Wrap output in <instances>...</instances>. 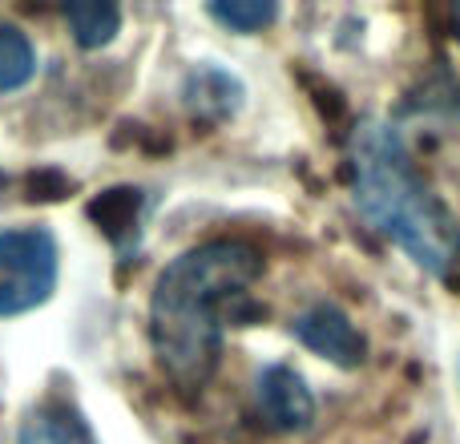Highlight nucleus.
Here are the masks:
<instances>
[{"label":"nucleus","instance_id":"obj_1","mask_svg":"<svg viewBox=\"0 0 460 444\" xmlns=\"http://www.w3.org/2000/svg\"><path fill=\"white\" fill-rule=\"evenodd\" d=\"M262 275V254L243 238H215L178 254L150 299V343L178 388H202L223 356L226 324L251 315L246 291Z\"/></svg>","mask_w":460,"mask_h":444},{"label":"nucleus","instance_id":"obj_2","mask_svg":"<svg viewBox=\"0 0 460 444\" xmlns=\"http://www.w3.org/2000/svg\"><path fill=\"white\" fill-rule=\"evenodd\" d=\"M356 202L380 235L460 291V226L420 178L396 126L356 129Z\"/></svg>","mask_w":460,"mask_h":444},{"label":"nucleus","instance_id":"obj_3","mask_svg":"<svg viewBox=\"0 0 460 444\" xmlns=\"http://www.w3.org/2000/svg\"><path fill=\"white\" fill-rule=\"evenodd\" d=\"M57 287V238L45 226L0 230V319L40 307Z\"/></svg>","mask_w":460,"mask_h":444},{"label":"nucleus","instance_id":"obj_4","mask_svg":"<svg viewBox=\"0 0 460 444\" xmlns=\"http://www.w3.org/2000/svg\"><path fill=\"white\" fill-rule=\"evenodd\" d=\"M295 340L340 368H359L367 356V340L335 303H315L311 311H303L295 319Z\"/></svg>","mask_w":460,"mask_h":444},{"label":"nucleus","instance_id":"obj_5","mask_svg":"<svg viewBox=\"0 0 460 444\" xmlns=\"http://www.w3.org/2000/svg\"><path fill=\"white\" fill-rule=\"evenodd\" d=\"M259 413L275 432H299L315 416V400L295 368L270 364L259 372Z\"/></svg>","mask_w":460,"mask_h":444},{"label":"nucleus","instance_id":"obj_6","mask_svg":"<svg viewBox=\"0 0 460 444\" xmlns=\"http://www.w3.org/2000/svg\"><path fill=\"white\" fill-rule=\"evenodd\" d=\"M238 97H243V85L223 69L207 65V69H194L186 77V105L202 121H226L238 110Z\"/></svg>","mask_w":460,"mask_h":444},{"label":"nucleus","instance_id":"obj_7","mask_svg":"<svg viewBox=\"0 0 460 444\" xmlns=\"http://www.w3.org/2000/svg\"><path fill=\"white\" fill-rule=\"evenodd\" d=\"M16 444H97V437L69 404H45L29 413Z\"/></svg>","mask_w":460,"mask_h":444},{"label":"nucleus","instance_id":"obj_8","mask_svg":"<svg viewBox=\"0 0 460 444\" xmlns=\"http://www.w3.org/2000/svg\"><path fill=\"white\" fill-rule=\"evenodd\" d=\"M85 215L110 238H126L129 230L137 226V215H142V194H137L134 186H113V191L97 194V199L89 202Z\"/></svg>","mask_w":460,"mask_h":444},{"label":"nucleus","instance_id":"obj_9","mask_svg":"<svg viewBox=\"0 0 460 444\" xmlns=\"http://www.w3.org/2000/svg\"><path fill=\"white\" fill-rule=\"evenodd\" d=\"M32 73H37L32 40L16 24H0V93H13V89L29 85Z\"/></svg>","mask_w":460,"mask_h":444},{"label":"nucleus","instance_id":"obj_10","mask_svg":"<svg viewBox=\"0 0 460 444\" xmlns=\"http://www.w3.org/2000/svg\"><path fill=\"white\" fill-rule=\"evenodd\" d=\"M65 21H69L81 49H102L121 29V8L118 4H69L65 8Z\"/></svg>","mask_w":460,"mask_h":444},{"label":"nucleus","instance_id":"obj_11","mask_svg":"<svg viewBox=\"0 0 460 444\" xmlns=\"http://www.w3.org/2000/svg\"><path fill=\"white\" fill-rule=\"evenodd\" d=\"M210 16L234 32H254L275 21L279 8L270 0H230V4H210Z\"/></svg>","mask_w":460,"mask_h":444},{"label":"nucleus","instance_id":"obj_12","mask_svg":"<svg viewBox=\"0 0 460 444\" xmlns=\"http://www.w3.org/2000/svg\"><path fill=\"white\" fill-rule=\"evenodd\" d=\"M69 178L61 174V170H37V174L29 178V199H40V202H57V199H65L69 194Z\"/></svg>","mask_w":460,"mask_h":444},{"label":"nucleus","instance_id":"obj_13","mask_svg":"<svg viewBox=\"0 0 460 444\" xmlns=\"http://www.w3.org/2000/svg\"><path fill=\"white\" fill-rule=\"evenodd\" d=\"M456 32H460V13H456Z\"/></svg>","mask_w":460,"mask_h":444}]
</instances>
